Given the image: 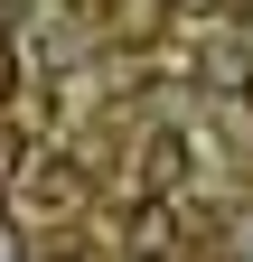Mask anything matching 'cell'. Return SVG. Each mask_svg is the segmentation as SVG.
Returning a JSON list of instances; mask_svg holds the SVG:
<instances>
[{"mask_svg": "<svg viewBox=\"0 0 253 262\" xmlns=\"http://www.w3.org/2000/svg\"><path fill=\"white\" fill-rule=\"evenodd\" d=\"M122 244H132V262H169L178 253V206L169 196H132V234Z\"/></svg>", "mask_w": 253, "mask_h": 262, "instance_id": "6da1fadb", "label": "cell"}, {"mask_svg": "<svg viewBox=\"0 0 253 262\" xmlns=\"http://www.w3.org/2000/svg\"><path fill=\"white\" fill-rule=\"evenodd\" d=\"M28 206H47V215H75V206H85V169L47 150L38 169H28Z\"/></svg>", "mask_w": 253, "mask_h": 262, "instance_id": "7a4b0ae2", "label": "cell"}, {"mask_svg": "<svg viewBox=\"0 0 253 262\" xmlns=\"http://www.w3.org/2000/svg\"><path fill=\"white\" fill-rule=\"evenodd\" d=\"M187 187V141L178 131H150L141 141V196H178Z\"/></svg>", "mask_w": 253, "mask_h": 262, "instance_id": "3957f363", "label": "cell"}, {"mask_svg": "<svg viewBox=\"0 0 253 262\" xmlns=\"http://www.w3.org/2000/svg\"><path fill=\"white\" fill-rule=\"evenodd\" d=\"M0 262H28V234H19V215L0 206Z\"/></svg>", "mask_w": 253, "mask_h": 262, "instance_id": "277c9868", "label": "cell"}, {"mask_svg": "<svg viewBox=\"0 0 253 262\" xmlns=\"http://www.w3.org/2000/svg\"><path fill=\"white\" fill-rule=\"evenodd\" d=\"M10 84H19V56H10V38H0V103H10Z\"/></svg>", "mask_w": 253, "mask_h": 262, "instance_id": "5b68a950", "label": "cell"}, {"mask_svg": "<svg viewBox=\"0 0 253 262\" xmlns=\"http://www.w3.org/2000/svg\"><path fill=\"white\" fill-rule=\"evenodd\" d=\"M0 178H19V141H10V131H0Z\"/></svg>", "mask_w": 253, "mask_h": 262, "instance_id": "8992f818", "label": "cell"}]
</instances>
